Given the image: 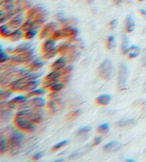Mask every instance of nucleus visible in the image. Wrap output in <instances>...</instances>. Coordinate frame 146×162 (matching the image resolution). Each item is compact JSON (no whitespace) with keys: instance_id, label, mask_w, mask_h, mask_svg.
<instances>
[{"instance_id":"a18cd8bd","label":"nucleus","mask_w":146,"mask_h":162,"mask_svg":"<svg viewBox=\"0 0 146 162\" xmlns=\"http://www.w3.org/2000/svg\"><path fill=\"white\" fill-rule=\"evenodd\" d=\"M141 62L143 66H146V48L143 49L142 57H141Z\"/></svg>"},{"instance_id":"423d86ee","label":"nucleus","mask_w":146,"mask_h":162,"mask_svg":"<svg viewBox=\"0 0 146 162\" xmlns=\"http://www.w3.org/2000/svg\"><path fill=\"white\" fill-rule=\"evenodd\" d=\"M34 109H35L34 108L19 109V111L16 112V115L26 117L32 122H34V124H39L43 121L44 116L41 112L37 111Z\"/></svg>"},{"instance_id":"6ab92c4d","label":"nucleus","mask_w":146,"mask_h":162,"mask_svg":"<svg viewBox=\"0 0 146 162\" xmlns=\"http://www.w3.org/2000/svg\"><path fill=\"white\" fill-rule=\"evenodd\" d=\"M44 66V62L38 59H34L28 64V69L31 72H36Z\"/></svg>"},{"instance_id":"b1692460","label":"nucleus","mask_w":146,"mask_h":162,"mask_svg":"<svg viewBox=\"0 0 146 162\" xmlns=\"http://www.w3.org/2000/svg\"><path fill=\"white\" fill-rule=\"evenodd\" d=\"M130 42L128 37L124 34L123 36L122 43H121V52L123 54H128V52L130 49Z\"/></svg>"},{"instance_id":"e433bc0d","label":"nucleus","mask_w":146,"mask_h":162,"mask_svg":"<svg viewBox=\"0 0 146 162\" xmlns=\"http://www.w3.org/2000/svg\"><path fill=\"white\" fill-rule=\"evenodd\" d=\"M57 81H59V79H44L43 84H42L43 88L49 89Z\"/></svg>"},{"instance_id":"c03bdc74","label":"nucleus","mask_w":146,"mask_h":162,"mask_svg":"<svg viewBox=\"0 0 146 162\" xmlns=\"http://www.w3.org/2000/svg\"><path fill=\"white\" fill-rule=\"evenodd\" d=\"M44 155V152L40 151V152H37L34 155L32 156V160L33 161H38L40 159L42 156Z\"/></svg>"},{"instance_id":"c85d7f7f","label":"nucleus","mask_w":146,"mask_h":162,"mask_svg":"<svg viewBox=\"0 0 146 162\" xmlns=\"http://www.w3.org/2000/svg\"><path fill=\"white\" fill-rule=\"evenodd\" d=\"M11 56L9 55L8 52L4 51L2 46L0 47V62L1 64H4L10 60Z\"/></svg>"},{"instance_id":"a19ab883","label":"nucleus","mask_w":146,"mask_h":162,"mask_svg":"<svg viewBox=\"0 0 146 162\" xmlns=\"http://www.w3.org/2000/svg\"><path fill=\"white\" fill-rule=\"evenodd\" d=\"M73 69V65H68L66 66L63 70H61L62 72V76H70L71 71Z\"/></svg>"},{"instance_id":"f3484780","label":"nucleus","mask_w":146,"mask_h":162,"mask_svg":"<svg viewBox=\"0 0 146 162\" xmlns=\"http://www.w3.org/2000/svg\"><path fill=\"white\" fill-rule=\"evenodd\" d=\"M56 47V42L55 39H54L53 38H49L46 39L45 41L44 42V43L42 44L41 45V52L43 53H45V52L50 51L51 49H53Z\"/></svg>"},{"instance_id":"864d4df0","label":"nucleus","mask_w":146,"mask_h":162,"mask_svg":"<svg viewBox=\"0 0 146 162\" xmlns=\"http://www.w3.org/2000/svg\"><path fill=\"white\" fill-rule=\"evenodd\" d=\"M144 91H145V92H146V81H145V86H144Z\"/></svg>"},{"instance_id":"ea45409f","label":"nucleus","mask_w":146,"mask_h":162,"mask_svg":"<svg viewBox=\"0 0 146 162\" xmlns=\"http://www.w3.org/2000/svg\"><path fill=\"white\" fill-rule=\"evenodd\" d=\"M91 130V127L90 126H83L79 128L77 131L78 135H83V134H88Z\"/></svg>"},{"instance_id":"9d476101","label":"nucleus","mask_w":146,"mask_h":162,"mask_svg":"<svg viewBox=\"0 0 146 162\" xmlns=\"http://www.w3.org/2000/svg\"><path fill=\"white\" fill-rule=\"evenodd\" d=\"M59 24L56 22H49L46 24H44L41 28V30L39 33V38L41 39H44L48 38L49 37H51L53 33L58 28Z\"/></svg>"},{"instance_id":"f257e3e1","label":"nucleus","mask_w":146,"mask_h":162,"mask_svg":"<svg viewBox=\"0 0 146 162\" xmlns=\"http://www.w3.org/2000/svg\"><path fill=\"white\" fill-rule=\"evenodd\" d=\"M8 139L9 142V152L12 155H16L19 153L22 145V141L24 139V134L22 131L11 129L9 130Z\"/></svg>"},{"instance_id":"603ef678","label":"nucleus","mask_w":146,"mask_h":162,"mask_svg":"<svg viewBox=\"0 0 146 162\" xmlns=\"http://www.w3.org/2000/svg\"><path fill=\"white\" fill-rule=\"evenodd\" d=\"M64 159H58V160H55L54 161L55 162H59V161H64Z\"/></svg>"},{"instance_id":"3c124183","label":"nucleus","mask_w":146,"mask_h":162,"mask_svg":"<svg viewBox=\"0 0 146 162\" xmlns=\"http://www.w3.org/2000/svg\"><path fill=\"white\" fill-rule=\"evenodd\" d=\"M86 2H88V3H89V4H91V3H93V2H94V0H86Z\"/></svg>"},{"instance_id":"7ed1b4c3","label":"nucleus","mask_w":146,"mask_h":162,"mask_svg":"<svg viewBox=\"0 0 146 162\" xmlns=\"http://www.w3.org/2000/svg\"><path fill=\"white\" fill-rule=\"evenodd\" d=\"M78 29L77 28L68 25L61 29H56L51 37L54 39H55L56 41L66 38L72 39L75 38L78 35Z\"/></svg>"},{"instance_id":"412c9836","label":"nucleus","mask_w":146,"mask_h":162,"mask_svg":"<svg viewBox=\"0 0 146 162\" xmlns=\"http://www.w3.org/2000/svg\"><path fill=\"white\" fill-rule=\"evenodd\" d=\"M135 27V22L133 19V17L131 15H128L126 17L125 22V29L127 33H131L134 31Z\"/></svg>"},{"instance_id":"20e7f679","label":"nucleus","mask_w":146,"mask_h":162,"mask_svg":"<svg viewBox=\"0 0 146 162\" xmlns=\"http://www.w3.org/2000/svg\"><path fill=\"white\" fill-rule=\"evenodd\" d=\"M114 65L110 59H106L98 67V74L104 80H111L114 75Z\"/></svg>"},{"instance_id":"bb28decb","label":"nucleus","mask_w":146,"mask_h":162,"mask_svg":"<svg viewBox=\"0 0 146 162\" xmlns=\"http://www.w3.org/2000/svg\"><path fill=\"white\" fill-rule=\"evenodd\" d=\"M21 29L24 32L29 30H32V29H36L34 21L31 20V19H26V20L24 22L23 25L21 27Z\"/></svg>"},{"instance_id":"8fccbe9b","label":"nucleus","mask_w":146,"mask_h":162,"mask_svg":"<svg viewBox=\"0 0 146 162\" xmlns=\"http://www.w3.org/2000/svg\"><path fill=\"white\" fill-rule=\"evenodd\" d=\"M125 161L126 162H135V160H133L132 159H125Z\"/></svg>"},{"instance_id":"72a5a7b5","label":"nucleus","mask_w":146,"mask_h":162,"mask_svg":"<svg viewBox=\"0 0 146 162\" xmlns=\"http://www.w3.org/2000/svg\"><path fill=\"white\" fill-rule=\"evenodd\" d=\"M43 58L44 59H51L54 58L56 54H58V49L57 47L56 48H54L53 49H51L50 51H48L45 52V53H43Z\"/></svg>"},{"instance_id":"cd10ccee","label":"nucleus","mask_w":146,"mask_h":162,"mask_svg":"<svg viewBox=\"0 0 146 162\" xmlns=\"http://www.w3.org/2000/svg\"><path fill=\"white\" fill-rule=\"evenodd\" d=\"M135 120L133 119H123V120L118 121L116 122V125L119 127H127L132 126L135 124Z\"/></svg>"},{"instance_id":"0eeeda50","label":"nucleus","mask_w":146,"mask_h":162,"mask_svg":"<svg viewBox=\"0 0 146 162\" xmlns=\"http://www.w3.org/2000/svg\"><path fill=\"white\" fill-rule=\"evenodd\" d=\"M128 78H129V70L125 64H121L119 67L118 76V85L120 91H123L127 88Z\"/></svg>"},{"instance_id":"2f4dec72","label":"nucleus","mask_w":146,"mask_h":162,"mask_svg":"<svg viewBox=\"0 0 146 162\" xmlns=\"http://www.w3.org/2000/svg\"><path fill=\"white\" fill-rule=\"evenodd\" d=\"M62 76L61 71L52 70L50 73H49L45 77V79H59Z\"/></svg>"},{"instance_id":"f704fd0d","label":"nucleus","mask_w":146,"mask_h":162,"mask_svg":"<svg viewBox=\"0 0 146 162\" xmlns=\"http://www.w3.org/2000/svg\"><path fill=\"white\" fill-rule=\"evenodd\" d=\"M109 130H110V125H109V124H108V123H104V124H101V125L98 126V129H97V131L98 133L102 134H107L108 132L109 131Z\"/></svg>"},{"instance_id":"a211bd4d","label":"nucleus","mask_w":146,"mask_h":162,"mask_svg":"<svg viewBox=\"0 0 146 162\" xmlns=\"http://www.w3.org/2000/svg\"><path fill=\"white\" fill-rule=\"evenodd\" d=\"M9 151V139L5 135L2 134L0 137V153L3 154Z\"/></svg>"},{"instance_id":"5fc2aeb1","label":"nucleus","mask_w":146,"mask_h":162,"mask_svg":"<svg viewBox=\"0 0 146 162\" xmlns=\"http://www.w3.org/2000/svg\"><path fill=\"white\" fill-rule=\"evenodd\" d=\"M138 1H139V2H144V1H145V0H138Z\"/></svg>"},{"instance_id":"6e6552de","label":"nucleus","mask_w":146,"mask_h":162,"mask_svg":"<svg viewBox=\"0 0 146 162\" xmlns=\"http://www.w3.org/2000/svg\"><path fill=\"white\" fill-rule=\"evenodd\" d=\"M48 15V12L41 5H36L31 7L26 13V19L35 20L39 19H46Z\"/></svg>"},{"instance_id":"4be33fe9","label":"nucleus","mask_w":146,"mask_h":162,"mask_svg":"<svg viewBox=\"0 0 146 162\" xmlns=\"http://www.w3.org/2000/svg\"><path fill=\"white\" fill-rule=\"evenodd\" d=\"M13 31L8 24H2L0 26V34L4 38H9Z\"/></svg>"},{"instance_id":"a878e982","label":"nucleus","mask_w":146,"mask_h":162,"mask_svg":"<svg viewBox=\"0 0 146 162\" xmlns=\"http://www.w3.org/2000/svg\"><path fill=\"white\" fill-rule=\"evenodd\" d=\"M46 94V89H35L34 90H32L31 91L28 92L27 94V96L28 98H31V97H34V96H43L44 94Z\"/></svg>"},{"instance_id":"7c9ffc66","label":"nucleus","mask_w":146,"mask_h":162,"mask_svg":"<svg viewBox=\"0 0 146 162\" xmlns=\"http://www.w3.org/2000/svg\"><path fill=\"white\" fill-rule=\"evenodd\" d=\"M12 94H13V91L11 89L1 90L0 91V100L1 101H7V99L12 96Z\"/></svg>"},{"instance_id":"37998d69","label":"nucleus","mask_w":146,"mask_h":162,"mask_svg":"<svg viewBox=\"0 0 146 162\" xmlns=\"http://www.w3.org/2000/svg\"><path fill=\"white\" fill-rule=\"evenodd\" d=\"M102 140H103V137L101 136H96L95 138H94L93 141V146L99 145V144L101 143V141H102Z\"/></svg>"},{"instance_id":"39448f33","label":"nucleus","mask_w":146,"mask_h":162,"mask_svg":"<svg viewBox=\"0 0 146 162\" xmlns=\"http://www.w3.org/2000/svg\"><path fill=\"white\" fill-rule=\"evenodd\" d=\"M14 124L17 129L22 131L31 133L36 130V124L26 117L16 115L14 118Z\"/></svg>"},{"instance_id":"58836bf2","label":"nucleus","mask_w":146,"mask_h":162,"mask_svg":"<svg viewBox=\"0 0 146 162\" xmlns=\"http://www.w3.org/2000/svg\"><path fill=\"white\" fill-rule=\"evenodd\" d=\"M81 114V111L78 110V109H76V110H74L72 111L71 112H70L68 114L67 116V119L69 121H71V120H73V119H75L76 118H77V117L80 115Z\"/></svg>"},{"instance_id":"f8f14e48","label":"nucleus","mask_w":146,"mask_h":162,"mask_svg":"<svg viewBox=\"0 0 146 162\" xmlns=\"http://www.w3.org/2000/svg\"><path fill=\"white\" fill-rule=\"evenodd\" d=\"M46 106L50 113H55L63 108L64 101L62 99L59 98L52 99L47 103Z\"/></svg>"},{"instance_id":"f03ea898","label":"nucleus","mask_w":146,"mask_h":162,"mask_svg":"<svg viewBox=\"0 0 146 162\" xmlns=\"http://www.w3.org/2000/svg\"><path fill=\"white\" fill-rule=\"evenodd\" d=\"M35 49L34 48L28 52H24L21 54H15L14 55L11 56L10 60L8 62L12 65L16 66L21 64H29L31 61L35 59Z\"/></svg>"},{"instance_id":"4c0bfd02","label":"nucleus","mask_w":146,"mask_h":162,"mask_svg":"<svg viewBox=\"0 0 146 162\" xmlns=\"http://www.w3.org/2000/svg\"><path fill=\"white\" fill-rule=\"evenodd\" d=\"M68 144V140H63V141H59V143L56 144L55 145H54L52 147V151H54L59 150V149H61V148H63V147L66 146Z\"/></svg>"},{"instance_id":"c756f323","label":"nucleus","mask_w":146,"mask_h":162,"mask_svg":"<svg viewBox=\"0 0 146 162\" xmlns=\"http://www.w3.org/2000/svg\"><path fill=\"white\" fill-rule=\"evenodd\" d=\"M106 48L108 50H111V49H114L116 47V40H115V37L113 35H110L108 37L107 40H106Z\"/></svg>"},{"instance_id":"ddd939ff","label":"nucleus","mask_w":146,"mask_h":162,"mask_svg":"<svg viewBox=\"0 0 146 162\" xmlns=\"http://www.w3.org/2000/svg\"><path fill=\"white\" fill-rule=\"evenodd\" d=\"M28 104L29 108L41 109L46 105L47 102L45 98L39 96L31 97V99L28 101Z\"/></svg>"},{"instance_id":"de8ad7c7","label":"nucleus","mask_w":146,"mask_h":162,"mask_svg":"<svg viewBox=\"0 0 146 162\" xmlns=\"http://www.w3.org/2000/svg\"><path fill=\"white\" fill-rule=\"evenodd\" d=\"M6 51L8 52V53L13 54V53H14V48H13V47H8V48H7Z\"/></svg>"},{"instance_id":"dca6fc26","label":"nucleus","mask_w":146,"mask_h":162,"mask_svg":"<svg viewBox=\"0 0 146 162\" xmlns=\"http://www.w3.org/2000/svg\"><path fill=\"white\" fill-rule=\"evenodd\" d=\"M31 49H33V43L31 42H23L14 48V54L24 53V52L31 50Z\"/></svg>"},{"instance_id":"2eb2a0df","label":"nucleus","mask_w":146,"mask_h":162,"mask_svg":"<svg viewBox=\"0 0 146 162\" xmlns=\"http://www.w3.org/2000/svg\"><path fill=\"white\" fill-rule=\"evenodd\" d=\"M123 144L119 141H112L106 144L103 147V149L106 152H114L117 151L122 148Z\"/></svg>"},{"instance_id":"1a4fd4ad","label":"nucleus","mask_w":146,"mask_h":162,"mask_svg":"<svg viewBox=\"0 0 146 162\" xmlns=\"http://www.w3.org/2000/svg\"><path fill=\"white\" fill-rule=\"evenodd\" d=\"M29 98L27 96L25 95H19L12 99L10 101L7 102V106L9 109H24L26 104L28 102Z\"/></svg>"},{"instance_id":"aec40b11","label":"nucleus","mask_w":146,"mask_h":162,"mask_svg":"<svg viewBox=\"0 0 146 162\" xmlns=\"http://www.w3.org/2000/svg\"><path fill=\"white\" fill-rule=\"evenodd\" d=\"M111 99H112V96H111V95L108 94H104L98 96L96 99V102L98 104V105L107 106L110 104Z\"/></svg>"},{"instance_id":"49530a36","label":"nucleus","mask_w":146,"mask_h":162,"mask_svg":"<svg viewBox=\"0 0 146 162\" xmlns=\"http://www.w3.org/2000/svg\"><path fill=\"white\" fill-rule=\"evenodd\" d=\"M139 12H140V14L143 17H146V10H145V9H139Z\"/></svg>"},{"instance_id":"4468645a","label":"nucleus","mask_w":146,"mask_h":162,"mask_svg":"<svg viewBox=\"0 0 146 162\" xmlns=\"http://www.w3.org/2000/svg\"><path fill=\"white\" fill-rule=\"evenodd\" d=\"M67 66V59L65 57L61 56L56 61L53 62V64L50 66V68L52 70L56 71H61Z\"/></svg>"},{"instance_id":"5701e85b","label":"nucleus","mask_w":146,"mask_h":162,"mask_svg":"<svg viewBox=\"0 0 146 162\" xmlns=\"http://www.w3.org/2000/svg\"><path fill=\"white\" fill-rule=\"evenodd\" d=\"M23 38H24V32L20 28L14 30L9 39L12 42H17L21 40Z\"/></svg>"},{"instance_id":"79ce46f5","label":"nucleus","mask_w":146,"mask_h":162,"mask_svg":"<svg viewBox=\"0 0 146 162\" xmlns=\"http://www.w3.org/2000/svg\"><path fill=\"white\" fill-rule=\"evenodd\" d=\"M118 24V19H112V20H111L109 23V27H110V29H111V30H114L116 27H117Z\"/></svg>"},{"instance_id":"393cba45","label":"nucleus","mask_w":146,"mask_h":162,"mask_svg":"<svg viewBox=\"0 0 146 162\" xmlns=\"http://www.w3.org/2000/svg\"><path fill=\"white\" fill-rule=\"evenodd\" d=\"M140 47L137 45H132L129 49V51L128 52V56L129 59H135L140 54Z\"/></svg>"},{"instance_id":"c9c22d12","label":"nucleus","mask_w":146,"mask_h":162,"mask_svg":"<svg viewBox=\"0 0 146 162\" xmlns=\"http://www.w3.org/2000/svg\"><path fill=\"white\" fill-rule=\"evenodd\" d=\"M37 34V29H32L24 32V39L26 40H31L33 39Z\"/></svg>"},{"instance_id":"9b49d317","label":"nucleus","mask_w":146,"mask_h":162,"mask_svg":"<svg viewBox=\"0 0 146 162\" xmlns=\"http://www.w3.org/2000/svg\"><path fill=\"white\" fill-rule=\"evenodd\" d=\"M25 22L24 16L22 12L17 14L8 22V25L10 27V28L13 30H15L17 29H20L23 25V24Z\"/></svg>"},{"instance_id":"09e8293b","label":"nucleus","mask_w":146,"mask_h":162,"mask_svg":"<svg viewBox=\"0 0 146 162\" xmlns=\"http://www.w3.org/2000/svg\"><path fill=\"white\" fill-rule=\"evenodd\" d=\"M113 2H114L116 5H120L122 3V0H113Z\"/></svg>"},{"instance_id":"473e14b6","label":"nucleus","mask_w":146,"mask_h":162,"mask_svg":"<svg viewBox=\"0 0 146 162\" xmlns=\"http://www.w3.org/2000/svg\"><path fill=\"white\" fill-rule=\"evenodd\" d=\"M64 86H65V83L57 81L56 83L54 84L52 86H51L49 89L52 92V93H57V92L62 90L64 88Z\"/></svg>"}]
</instances>
